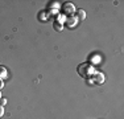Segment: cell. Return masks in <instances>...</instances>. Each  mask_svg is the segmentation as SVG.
<instances>
[{"mask_svg":"<svg viewBox=\"0 0 124 119\" xmlns=\"http://www.w3.org/2000/svg\"><path fill=\"white\" fill-rule=\"evenodd\" d=\"M3 115H4V106L0 105V118H3Z\"/></svg>","mask_w":124,"mask_h":119,"instance_id":"obj_11","label":"cell"},{"mask_svg":"<svg viewBox=\"0 0 124 119\" xmlns=\"http://www.w3.org/2000/svg\"><path fill=\"white\" fill-rule=\"evenodd\" d=\"M62 12L65 13V16L66 17H69V16H74L75 15V11H77V8H75V5L73 4L71 1H66V3H63V5H62Z\"/></svg>","mask_w":124,"mask_h":119,"instance_id":"obj_2","label":"cell"},{"mask_svg":"<svg viewBox=\"0 0 124 119\" xmlns=\"http://www.w3.org/2000/svg\"><path fill=\"white\" fill-rule=\"evenodd\" d=\"M48 9H60V4L57 1H50L48 4Z\"/></svg>","mask_w":124,"mask_h":119,"instance_id":"obj_7","label":"cell"},{"mask_svg":"<svg viewBox=\"0 0 124 119\" xmlns=\"http://www.w3.org/2000/svg\"><path fill=\"white\" fill-rule=\"evenodd\" d=\"M65 25H66L67 28L73 29V28H75V26L78 25V20H77V17H75V16H69V17H66Z\"/></svg>","mask_w":124,"mask_h":119,"instance_id":"obj_3","label":"cell"},{"mask_svg":"<svg viewBox=\"0 0 124 119\" xmlns=\"http://www.w3.org/2000/svg\"><path fill=\"white\" fill-rule=\"evenodd\" d=\"M74 16L77 17V20H78V21H82V20L86 19V12H85L83 9H77Z\"/></svg>","mask_w":124,"mask_h":119,"instance_id":"obj_5","label":"cell"},{"mask_svg":"<svg viewBox=\"0 0 124 119\" xmlns=\"http://www.w3.org/2000/svg\"><path fill=\"white\" fill-rule=\"evenodd\" d=\"M91 62H93V64H95V62H96V64H98V62L100 61V58L98 57V56H96V54H93V56H91ZM93 64H91V65H93Z\"/></svg>","mask_w":124,"mask_h":119,"instance_id":"obj_10","label":"cell"},{"mask_svg":"<svg viewBox=\"0 0 124 119\" xmlns=\"http://www.w3.org/2000/svg\"><path fill=\"white\" fill-rule=\"evenodd\" d=\"M5 103H7V99H5V98H1V99H0V105L4 106Z\"/></svg>","mask_w":124,"mask_h":119,"instance_id":"obj_12","label":"cell"},{"mask_svg":"<svg viewBox=\"0 0 124 119\" xmlns=\"http://www.w3.org/2000/svg\"><path fill=\"white\" fill-rule=\"evenodd\" d=\"M78 74L81 77H83V78H90V77H93V74L95 73V68H94V65H91L90 62H83V64L78 65Z\"/></svg>","mask_w":124,"mask_h":119,"instance_id":"obj_1","label":"cell"},{"mask_svg":"<svg viewBox=\"0 0 124 119\" xmlns=\"http://www.w3.org/2000/svg\"><path fill=\"white\" fill-rule=\"evenodd\" d=\"M53 26H54V29H55L57 32H61L62 29H63V25H62V24H60V23H57V21H54Z\"/></svg>","mask_w":124,"mask_h":119,"instance_id":"obj_9","label":"cell"},{"mask_svg":"<svg viewBox=\"0 0 124 119\" xmlns=\"http://www.w3.org/2000/svg\"><path fill=\"white\" fill-rule=\"evenodd\" d=\"M3 87H4V82H3V79H0V91H1Z\"/></svg>","mask_w":124,"mask_h":119,"instance_id":"obj_13","label":"cell"},{"mask_svg":"<svg viewBox=\"0 0 124 119\" xmlns=\"http://www.w3.org/2000/svg\"><path fill=\"white\" fill-rule=\"evenodd\" d=\"M7 76H8L7 69H5L4 66H0V79H5V78H7Z\"/></svg>","mask_w":124,"mask_h":119,"instance_id":"obj_8","label":"cell"},{"mask_svg":"<svg viewBox=\"0 0 124 119\" xmlns=\"http://www.w3.org/2000/svg\"><path fill=\"white\" fill-rule=\"evenodd\" d=\"M91 78H93L94 83H96V85H102V83L104 82V76H103L102 73H99V71H95Z\"/></svg>","mask_w":124,"mask_h":119,"instance_id":"obj_4","label":"cell"},{"mask_svg":"<svg viewBox=\"0 0 124 119\" xmlns=\"http://www.w3.org/2000/svg\"><path fill=\"white\" fill-rule=\"evenodd\" d=\"M1 98H3V97H1V93H0V99H1Z\"/></svg>","mask_w":124,"mask_h":119,"instance_id":"obj_14","label":"cell"},{"mask_svg":"<svg viewBox=\"0 0 124 119\" xmlns=\"http://www.w3.org/2000/svg\"><path fill=\"white\" fill-rule=\"evenodd\" d=\"M49 19L48 13H46V11H41L40 13H38V20L40 21H46V20Z\"/></svg>","mask_w":124,"mask_h":119,"instance_id":"obj_6","label":"cell"}]
</instances>
